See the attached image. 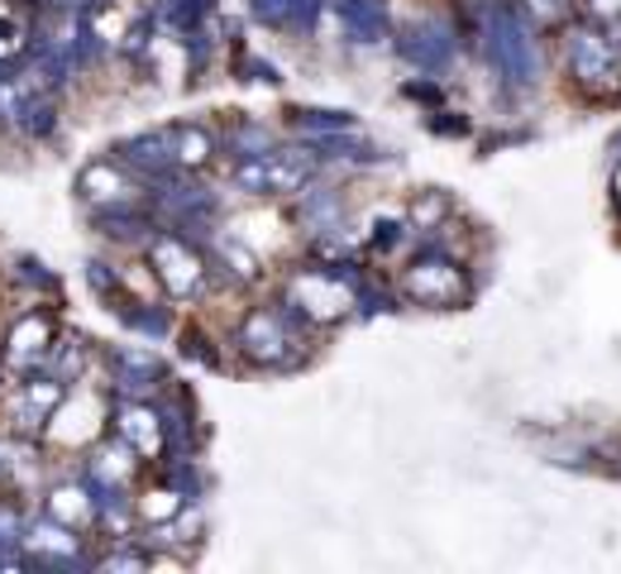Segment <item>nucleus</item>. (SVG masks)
I'll return each mask as SVG.
<instances>
[{
  "mask_svg": "<svg viewBox=\"0 0 621 574\" xmlns=\"http://www.w3.org/2000/svg\"><path fill=\"white\" fill-rule=\"evenodd\" d=\"M292 307L307 316V321H335L354 307V283H344L340 273H297L292 278Z\"/></svg>",
  "mask_w": 621,
  "mask_h": 574,
  "instance_id": "obj_2",
  "label": "nucleus"
},
{
  "mask_svg": "<svg viewBox=\"0 0 621 574\" xmlns=\"http://www.w3.org/2000/svg\"><path fill=\"white\" fill-rule=\"evenodd\" d=\"M493 57L522 82L531 77V67H536V49H531L526 29L516 24L512 14H497V24H493Z\"/></svg>",
  "mask_w": 621,
  "mask_h": 574,
  "instance_id": "obj_5",
  "label": "nucleus"
},
{
  "mask_svg": "<svg viewBox=\"0 0 621 574\" xmlns=\"http://www.w3.org/2000/svg\"><path fill=\"white\" fill-rule=\"evenodd\" d=\"M315 168V158L307 149H278L268 153V192H297V187H307Z\"/></svg>",
  "mask_w": 621,
  "mask_h": 574,
  "instance_id": "obj_12",
  "label": "nucleus"
},
{
  "mask_svg": "<svg viewBox=\"0 0 621 574\" xmlns=\"http://www.w3.org/2000/svg\"><path fill=\"white\" fill-rule=\"evenodd\" d=\"M49 340H53V330H49V321L43 316H24L20 326L10 330V364H20V369H29V364H39L43 354H49Z\"/></svg>",
  "mask_w": 621,
  "mask_h": 574,
  "instance_id": "obj_11",
  "label": "nucleus"
},
{
  "mask_svg": "<svg viewBox=\"0 0 621 574\" xmlns=\"http://www.w3.org/2000/svg\"><path fill=\"white\" fill-rule=\"evenodd\" d=\"M239 350L258 359V364H268V369H287V364H297V354H301V344H297V330L292 321H287V311H249L244 316V326H239Z\"/></svg>",
  "mask_w": 621,
  "mask_h": 574,
  "instance_id": "obj_1",
  "label": "nucleus"
},
{
  "mask_svg": "<svg viewBox=\"0 0 621 574\" xmlns=\"http://www.w3.org/2000/svg\"><path fill=\"white\" fill-rule=\"evenodd\" d=\"M120 436L135 445L139 455H153L158 445H163V416H158L153 407H120Z\"/></svg>",
  "mask_w": 621,
  "mask_h": 574,
  "instance_id": "obj_13",
  "label": "nucleus"
},
{
  "mask_svg": "<svg viewBox=\"0 0 621 574\" xmlns=\"http://www.w3.org/2000/svg\"><path fill=\"white\" fill-rule=\"evenodd\" d=\"M120 158L129 168H143V172H168L178 168V129H153V135H135L120 144Z\"/></svg>",
  "mask_w": 621,
  "mask_h": 574,
  "instance_id": "obj_4",
  "label": "nucleus"
},
{
  "mask_svg": "<svg viewBox=\"0 0 621 574\" xmlns=\"http://www.w3.org/2000/svg\"><path fill=\"white\" fill-rule=\"evenodd\" d=\"M158 211H163L168 221H178L182 230H201L215 215V196L206 187H168V192L158 196Z\"/></svg>",
  "mask_w": 621,
  "mask_h": 574,
  "instance_id": "obj_6",
  "label": "nucleus"
},
{
  "mask_svg": "<svg viewBox=\"0 0 621 574\" xmlns=\"http://www.w3.org/2000/svg\"><path fill=\"white\" fill-rule=\"evenodd\" d=\"M401 53H407L411 63H421V67H440L445 57H450V39H445V29L426 24V29H411V34L401 39Z\"/></svg>",
  "mask_w": 621,
  "mask_h": 574,
  "instance_id": "obj_16",
  "label": "nucleus"
},
{
  "mask_svg": "<svg viewBox=\"0 0 621 574\" xmlns=\"http://www.w3.org/2000/svg\"><path fill=\"white\" fill-rule=\"evenodd\" d=\"M57 397H63V383H57V379H34L20 397H14V407H10L14 426H20V431H39L53 416Z\"/></svg>",
  "mask_w": 621,
  "mask_h": 574,
  "instance_id": "obj_7",
  "label": "nucleus"
},
{
  "mask_svg": "<svg viewBox=\"0 0 621 574\" xmlns=\"http://www.w3.org/2000/svg\"><path fill=\"white\" fill-rule=\"evenodd\" d=\"M206 6H211V0H163L158 10H163V20H172L178 29H196L201 14H206Z\"/></svg>",
  "mask_w": 621,
  "mask_h": 574,
  "instance_id": "obj_22",
  "label": "nucleus"
},
{
  "mask_svg": "<svg viewBox=\"0 0 621 574\" xmlns=\"http://www.w3.org/2000/svg\"><path fill=\"white\" fill-rule=\"evenodd\" d=\"M407 293L416 301H450L459 293V278H454V268H445V264H416L407 278Z\"/></svg>",
  "mask_w": 621,
  "mask_h": 574,
  "instance_id": "obj_14",
  "label": "nucleus"
},
{
  "mask_svg": "<svg viewBox=\"0 0 621 574\" xmlns=\"http://www.w3.org/2000/svg\"><path fill=\"white\" fill-rule=\"evenodd\" d=\"M125 316V326H135V330H143V336H153V340H163L168 336V311H153V307H125L120 311Z\"/></svg>",
  "mask_w": 621,
  "mask_h": 574,
  "instance_id": "obj_20",
  "label": "nucleus"
},
{
  "mask_svg": "<svg viewBox=\"0 0 621 574\" xmlns=\"http://www.w3.org/2000/svg\"><path fill=\"white\" fill-rule=\"evenodd\" d=\"M0 455H6V450H0ZM0 474H6V459H0Z\"/></svg>",
  "mask_w": 621,
  "mask_h": 574,
  "instance_id": "obj_27",
  "label": "nucleus"
},
{
  "mask_svg": "<svg viewBox=\"0 0 621 574\" xmlns=\"http://www.w3.org/2000/svg\"><path fill=\"white\" fill-rule=\"evenodd\" d=\"M153 268H158V278H163V287L172 297H192L201 287V258H196L192 244L178 240V235L153 240Z\"/></svg>",
  "mask_w": 621,
  "mask_h": 574,
  "instance_id": "obj_3",
  "label": "nucleus"
},
{
  "mask_svg": "<svg viewBox=\"0 0 621 574\" xmlns=\"http://www.w3.org/2000/svg\"><path fill=\"white\" fill-rule=\"evenodd\" d=\"M301 129L307 135H335V129H354V120L340 110H301Z\"/></svg>",
  "mask_w": 621,
  "mask_h": 574,
  "instance_id": "obj_23",
  "label": "nucleus"
},
{
  "mask_svg": "<svg viewBox=\"0 0 621 574\" xmlns=\"http://www.w3.org/2000/svg\"><path fill=\"white\" fill-rule=\"evenodd\" d=\"M110 369H115V387H120V393H129V397L153 393L158 359L149 350H115L110 354Z\"/></svg>",
  "mask_w": 621,
  "mask_h": 574,
  "instance_id": "obj_9",
  "label": "nucleus"
},
{
  "mask_svg": "<svg viewBox=\"0 0 621 574\" xmlns=\"http://www.w3.org/2000/svg\"><path fill=\"white\" fill-rule=\"evenodd\" d=\"M340 221V196L335 192H307L301 201V225L315 230V235H325V230H335Z\"/></svg>",
  "mask_w": 621,
  "mask_h": 574,
  "instance_id": "obj_18",
  "label": "nucleus"
},
{
  "mask_svg": "<svg viewBox=\"0 0 621 574\" xmlns=\"http://www.w3.org/2000/svg\"><path fill=\"white\" fill-rule=\"evenodd\" d=\"M14 125H20L24 135H49V129H53V106H49V100H39V96H29Z\"/></svg>",
  "mask_w": 621,
  "mask_h": 574,
  "instance_id": "obj_21",
  "label": "nucleus"
},
{
  "mask_svg": "<svg viewBox=\"0 0 621 574\" xmlns=\"http://www.w3.org/2000/svg\"><path fill=\"white\" fill-rule=\"evenodd\" d=\"M321 0H254V20L268 29H311Z\"/></svg>",
  "mask_w": 621,
  "mask_h": 574,
  "instance_id": "obj_10",
  "label": "nucleus"
},
{
  "mask_svg": "<svg viewBox=\"0 0 621 574\" xmlns=\"http://www.w3.org/2000/svg\"><path fill=\"white\" fill-rule=\"evenodd\" d=\"M340 10V24L354 43H378L383 29H387V10L383 0H335Z\"/></svg>",
  "mask_w": 621,
  "mask_h": 574,
  "instance_id": "obj_8",
  "label": "nucleus"
},
{
  "mask_svg": "<svg viewBox=\"0 0 621 574\" xmlns=\"http://www.w3.org/2000/svg\"><path fill=\"white\" fill-rule=\"evenodd\" d=\"M82 6H100V0H82Z\"/></svg>",
  "mask_w": 621,
  "mask_h": 574,
  "instance_id": "obj_28",
  "label": "nucleus"
},
{
  "mask_svg": "<svg viewBox=\"0 0 621 574\" xmlns=\"http://www.w3.org/2000/svg\"><path fill=\"white\" fill-rule=\"evenodd\" d=\"M531 6H536L540 14H555V10H559V0H531Z\"/></svg>",
  "mask_w": 621,
  "mask_h": 574,
  "instance_id": "obj_26",
  "label": "nucleus"
},
{
  "mask_svg": "<svg viewBox=\"0 0 621 574\" xmlns=\"http://www.w3.org/2000/svg\"><path fill=\"white\" fill-rule=\"evenodd\" d=\"M77 192L92 196V201H115V206H125V201H129V182L115 172V163H92L77 178Z\"/></svg>",
  "mask_w": 621,
  "mask_h": 574,
  "instance_id": "obj_15",
  "label": "nucleus"
},
{
  "mask_svg": "<svg viewBox=\"0 0 621 574\" xmlns=\"http://www.w3.org/2000/svg\"><path fill=\"white\" fill-rule=\"evenodd\" d=\"M178 158H182V163H206V158H211L206 129H178Z\"/></svg>",
  "mask_w": 621,
  "mask_h": 574,
  "instance_id": "obj_24",
  "label": "nucleus"
},
{
  "mask_svg": "<svg viewBox=\"0 0 621 574\" xmlns=\"http://www.w3.org/2000/svg\"><path fill=\"white\" fill-rule=\"evenodd\" d=\"M49 512L57 517L63 527H77V522H86V517L96 512V498H92V488H77V483H67V488H57V493L49 498Z\"/></svg>",
  "mask_w": 621,
  "mask_h": 574,
  "instance_id": "obj_17",
  "label": "nucleus"
},
{
  "mask_svg": "<svg viewBox=\"0 0 621 574\" xmlns=\"http://www.w3.org/2000/svg\"><path fill=\"white\" fill-rule=\"evenodd\" d=\"M139 565H143V555H110L100 570H139Z\"/></svg>",
  "mask_w": 621,
  "mask_h": 574,
  "instance_id": "obj_25",
  "label": "nucleus"
},
{
  "mask_svg": "<svg viewBox=\"0 0 621 574\" xmlns=\"http://www.w3.org/2000/svg\"><path fill=\"white\" fill-rule=\"evenodd\" d=\"M574 67H579V77H602V72L612 67L608 43L593 39V34H579L574 39Z\"/></svg>",
  "mask_w": 621,
  "mask_h": 574,
  "instance_id": "obj_19",
  "label": "nucleus"
}]
</instances>
